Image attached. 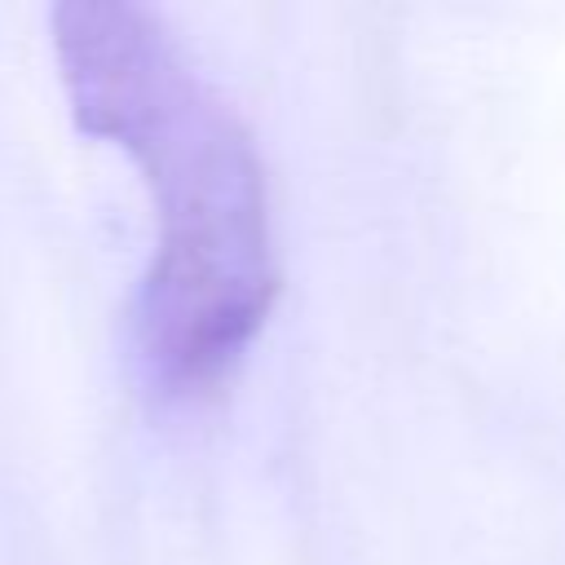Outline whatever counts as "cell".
<instances>
[{
  "label": "cell",
  "instance_id": "6da1fadb",
  "mask_svg": "<svg viewBox=\"0 0 565 565\" xmlns=\"http://www.w3.org/2000/svg\"><path fill=\"white\" fill-rule=\"evenodd\" d=\"M49 22L75 124L128 150L154 199L141 358L168 393L216 384L278 291L252 132L150 9L66 0Z\"/></svg>",
  "mask_w": 565,
  "mask_h": 565
}]
</instances>
